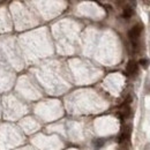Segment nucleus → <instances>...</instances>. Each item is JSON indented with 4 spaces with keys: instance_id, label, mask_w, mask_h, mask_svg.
I'll return each mask as SVG.
<instances>
[{
    "instance_id": "1",
    "label": "nucleus",
    "mask_w": 150,
    "mask_h": 150,
    "mask_svg": "<svg viewBox=\"0 0 150 150\" xmlns=\"http://www.w3.org/2000/svg\"><path fill=\"white\" fill-rule=\"evenodd\" d=\"M142 30H143V25L142 24H136L135 27H133L131 30H129L128 36H129V38H131L133 42H135V40H137V38L140 37Z\"/></svg>"
},
{
    "instance_id": "2",
    "label": "nucleus",
    "mask_w": 150,
    "mask_h": 150,
    "mask_svg": "<svg viewBox=\"0 0 150 150\" xmlns=\"http://www.w3.org/2000/svg\"><path fill=\"white\" fill-rule=\"evenodd\" d=\"M126 73L128 75H135L137 73V65L135 61H129L126 67Z\"/></svg>"
},
{
    "instance_id": "3",
    "label": "nucleus",
    "mask_w": 150,
    "mask_h": 150,
    "mask_svg": "<svg viewBox=\"0 0 150 150\" xmlns=\"http://www.w3.org/2000/svg\"><path fill=\"white\" fill-rule=\"evenodd\" d=\"M134 14V9H133V7H126L125 8V11H124V13H122V16L125 18V19H129L132 18V15Z\"/></svg>"
},
{
    "instance_id": "4",
    "label": "nucleus",
    "mask_w": 150,
    "mask_h": 150,
    "mask_svg": "<svg viewBox=\"0 0 150 150\" xmlns=\"http://www.w3.org/2000/svg\"><path fill=\"white\" fill-rule=\"evenodd\" d=\"M103 144H104V140L103 139H96V140H94L95 148H102Z\"/></svg>"
},
{
    "instance_id": "5",
    "label": "nucleus",
    "mask_w": 150,
    "mask_h": 150,
    "mask_svg": "<svg viewBox=\"0 0 150 150\" xmlns=\"http://www.w3.org/2000/svg\"><path fill=\"white\" fill-rule=\"evenodd\" d=\"M140 64H141V66H143L144 68H147L148 65H149V61H148V59H141L140 60Z\"/></svg>"
},
{
    "instance_id": "6",
    "label": "nucleus",
    "mask_w": 150,
    "mask_h": 150,
    "mask_svg": "<svg viewBox=\"0 0 150 150\" xmlns=\"http://www.w3.org/2000/svg\"><path fill=\"white\" fill-rule=\"evenodd\" d=\"M129 2H131L129 6L133 7V8H134V6H136V0H129Z\"/></svg>"
},
{
    "instance_id": "7",
    "label": "nucleus",
    "mask_w": 150,
    "mask_h": 150,
    "mask_svg": "<svg viewBox=\"0 0 150 150\" xmlns=\"http://www.w3.org/2000/svg\"><path fill=\"white\" fill-rule=\"evenodd\" d=\"M141 1H142L144 5H147V6H149L150 5V0H141Z\"/></svg>"
},
{
    "instance_id": "8",
    "label": "nucleus",
    "mask_w": 150,
    "mask_h": 150,
    "mask_svg": "<svg viewBox=\"0 0 150 150\" xmlns=\"http://www.w3.org/2000/svg\"><path fill=\"white\" fill-rule=\"evenodd\" d=\"M149 21H150V14H149Z\"/></svg>"
}]
</instances>
